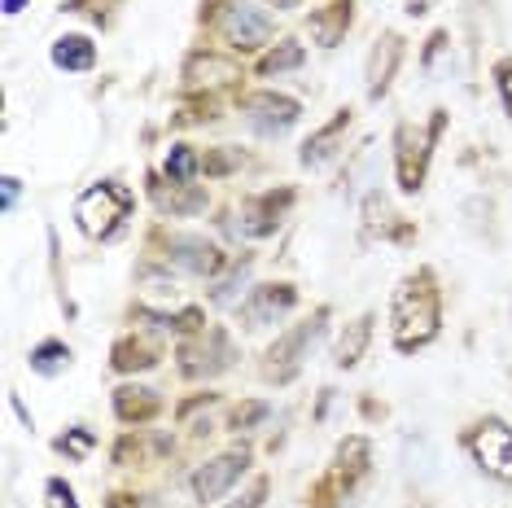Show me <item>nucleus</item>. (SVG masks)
I'll return each instance as SVG.
<instances>
[{
    "instance_id": "f257e3e1",
    "label": "nucleus",
    "mask_w": 512,
    "mask_h": 508,
    "mask_svg": "<svg viewBox=\"0 0 512 508\" xmlns=\"http://www.w3.org/2000/svg\"><path fill=\"white\" fill-rule=\"evenodd\" d=\"M390 329H394V346L399 351H421L438 338L442 329V290H438V276L434 268H416L407 272L394 290L390 303Z\"/></svg>"
},
{
    "instance_id": "f03ea898",
    "label": "nucleus",
    "mask_w": 512,
    "mask_h": 508,
    "mask_svg": "<svg viewBox=\"0 0 512 508\" xmlns=\"http://www.w3.org/2000/svg\"><path fill=\"white\" fill-rule=\"evenodd\" d=\"M442 132H447V110L442 106L429 110V119L421 127L399 123V132H394V176H399L403 193L425 189L429 163H434V145L442 141Z\"/></svg>"
},
{
    "instance_id": "7ed1b4c3",
    "label": "nucleus",
    "mask_w": 512,
    "mask_h": 508,
    "mask_svg": "<svg viewBox=\"0 0 512 508\" xmlns=\"http://www.w3.org/2000/svg\"><path fill=\"white\" fill-rule=\"evenodd\" d=\"M132 202L136 198H132L127 184L101 180V184H92V189H84L75 198V219H79V228H84L92 241H110L123 228V219L132 215Z\"/></svg>"
},
{
    "instance_id": "20e7f679",
    "label": "nucleus",
    "mask_w": 512,
    "mask_h": 508,
    "mask_svg": "<svg viewBox=\"0 0 512 508\" xmlns=\"http://www.w3.org/2000/svg\"><path fill=\"white\" fill-rule=\"evenodd\" d=\"M464 452L473 456V465L486 473V478L512 487V425L504 417H482L464 430Z\"/></svg>"
},
{
    "instance_id": "39448f33",
    "label": "nucleus",
    "mask_w": 512,
    "mask_h": 508,
    "mask_svg": "<svg viewBox=\"0 0 512 508\" xmlns=\"http://www.w3.org/2000/svg\"><path fill=\"white\" fill-rule=\"evenodd\" d=\"M324 320H329V307H320L311 320H302V325H294L289 333H281V338L267 346V355H263V377L276 381V386L294 381L298 368H302V360H307V351L324 338Z\"/></svg>"
},
{
    "instance_id": "423d86ee",
    "label": "nucleus",
    "mask_w": 512,
    "mask_h": 508,
    "mask_svg": "<svg viewBox=\"0 0 512 508\" xmlns=\"http://www.w3.org/2000/svg\"><path fill=\"white\" fill-rule=\"evenodd\" d=\"M176 360H180L184 377H215V373H224V368H232L237 346H232V338L224 329H202V333H193V338L180 346Z\"/></svg>"
},
{
    "instance_id": "0eeeda50",
    "label": "nucleus",
    "mask_w": 512,
    "mask_h": 508,
    "mask_svg": "<svg viewBox=\"0 0 512 508\" xmlns=\"http://www.w3.org/2000/svg\"><path fill=\"white\" fill-rule=\"evenodd\" d=\"M241 114L259 136H285L298 123L302 106L285 92H250V97H241Z\"/></svg>"
},
{
    "instance_id": "6e6552de",
    "label": "nucleus",
    "mask_w": 512,
    "mask_h": 508,
    "mask_svg": "<svg viewBox=\"0 0 512 508\" xmlns=\"http://www.w3.org/2000/svg\"><path fill=\"white\" fill-rule=\"evenodd\" d=\"M219 27H224V40L237 53H254V49H263V44L276 36V18L267 14L263 5H232Z\"/></svg>"
},
{
    "instance_id": "1a4fd4ad",
    "label": "nucleus",
    "mask_w": 512,
    "mask_h": 508,
    "mask_svg": "<svg viewBox=\"0 0 512 508\" xmlns=\"http://www.w3.org/2000/svg\"><path fill=\"white\" fill-rule=\"evenodd\" d=\"M246 469H250V452H246V447H241V452H224V456L206 460V465L193 473V500L197 504L224 500V495L232 491V482H237Z\"/></svg>"
},
{
    "instance_id": "9d476101",
    "label": "nucleus",
    "mask_w": 512,
    "mask_h": 508,
    "mask_svg": "<svg viewBox=\"0 0 512 508\" xmlns=\"http://www.w3.org/2000/svg\"><path fill=\"white\" fill-rule=\"evenodd\" d=\"M298 303V290L294 285H259V290H250V298L241 303V325L246 329H267V325H276L281 316H289Z\"/></svg>"
},
{
    "instance_id": "9b49d317",
    "label": "nucleus",
    "mask_w": 512,
    "mask_h": 508,
    "mask_svg": "<svg viewBox=\"0 0 512 508\" xmlns=\"http://www.w3.org/2000/svg\"><path fill=\"white\" fill-rule=\"evenodd\" d=\"M399 62H403V36L399 31H386V36H377L368 53V66H364V79H368V101H381L394 84V75H399Z\"/></svg>"
},
{
    "instance_id": "f8f14e48",
    "label": "nucleus",
    "mask_w": 512,
    "mask_h": 508,
    "mask_svg": "<svg viewBox=\"0 0 512 508\" xmlns=\"http://www.w3.org/2000/svg\"><path fill=\"white\" fill-rule=\"evenodd\" d=\"M289 202H294V189H281V193L267 189V193H259V198L241 202V224H237V233H246V237H272Z\"/></svg>"
},
{
    "instance_id": "ddd939ff",
    "label": "nucleus",
    "mask_w": 512,
    "mask_h": 508,
    "mask_svg": "<svg viewBox=\"0 0 512 508\" xmlns=\"http://www.w3.org/2000/svg\"><path fill=\"white\" fill-rule=\"evenodd\" d=\"M167 259L176 263L180 272H193V276H219V268H224L219 246H211L206 237H184V233L167 241Z\"/></svg>"
},
{
    "instance_id": "4468645a",
    "label": "nucleus",
    "mask_w": 512,
    "mask_h": 508,
    "mask_svg": "<svg viewBox=\"0 0 512 508\" xmlns=\"http://www.w3.org/2000/svg\"><path fill=\"white\" fill-rule=\"evenodd\" d=\"M368 465H372L368 438H364V434H351V438H342V443H337V456H333L329 478H333L342 491H355L359 482L368 478Z\"/></svg>"
},
{
    "instance_id": "2eb2a0df",
    "label": "nucleus",
    "mask_w": 512,
    "mask_h": 508,
    "mask_svg": "<svg viewBox=\"0 0 512 508\" xmlns=\"http://www.w3.org/2000/svg\"><path fill=\"white\" fill-rule=\"evenodd\" d=\"M351 123H355V114L351 110H337L329 123L320 127V132H311L307 136V145H302V154H298V163L302 167H324L329 158L342 149V136L351 132Z\"/></svg>"
},
{
    "instance_id": "dca6fc26",
    "label": "nucleus",
    "mask_w": 512,
    "mask_h": 508,
    "mask_svg": "<svg viewBox=\"0 0 512 508\" xmlns=\"http://www.w3.org/2000/svg\"><path fill=\"white\" fill-rule=\"evenodd\" d=\"M351 22H355V0H329V5L307 18V31L320 49H337L342 36L351 31Z\"/></svg>"
},
{
    "instance_id": "f3484780",
    "label": "nucleus",
    "mask_w": 512,
    "mask_h": 508,
    "mask_svg": "<svg viewBox=\"0 0 512 508\" xmlns=\"http://www.w3.org/2000/svg\"><path fill=\"white\" fill-rule=\"evenodd\" d=\"M364 228L372 237H381V241H412L416 237V228L407 224L403 215H394L390 202L381 198V193H368L364 198Z\"/></svg>"
},
{
    "instance_id": "a211bd4d",
    "label": "nucleus",
    "mask_w": 512,
    "mask_h": 508,
    "mask_svg": "<svg viewBox=\"0 0 512 508\" xmlns=\"http://www.w3.org/2000/svg\"><path fill=\"white\" fill-rule=\"evenodd\" d=\"M162 360V346L154 338H141V333H127V338L114 342V373H145V368H154Z\"/></svg>"
},
{
    "instance_id": "6ab92c4d",
    "label": "nucleus",
    "mask_w": 512,
    "mask_h": 508,
    "mask_svg": "<svg viewBox=\"0 0 512 508\" xmlns=\"http://www.w3.org/2000/svg\"><path fill=\"white\" fill-rule=\"evenodd\" d=\"M158 408H162L158 390H145V386H119V390H114V417H119L123 425L154 421Z\"/></svg>"
},
{
    "instance_id": "aec40b11",
    "label": "nucleus",
    "mask_w": 512,
    "mask_h": 508,
    "mask_svg": "<svg viewBox=\"0 0 512 508\" xmlns=\"http://www.w3.org/2000/svg\"><path fill=\"white\" fill-rule=\"evenodd\" d=\"M368 342H372V311L355 316L351 325L342 329V338H337V346H333V364H337V368H355L359 360H364Z\"/></svg>"
},
{
    "instance_id": "412c9836",
    "label": "nucleus",
    "mask_w": 512,
    "mask_h": 508,
    "mask_svg": "<svg viewBox=\"0 0 512 508\" xmlns=\"http://www.w3.org/2000/svg\"><path fill=\"white\" fill-rule=\"evenodd\" d=\"M184 79H189V88H202V84H232V79H241V71H237V62H228V57L197 53V57H189V66H184Z\"/></svg>"
},
{
    "instance_id": "4be33fe9",
    "label": "nucleus",
    "mask_w": 512,
    "mask_h": 508,
    "mask_svg": "<svg viewBox=\"0 0 512 508\" xmlns=\"http://www.w3.org/2000/svg\"><path fill=\"white\" fill-rule=\"evenodd\" d=\"M53 66H62V71H92L97 66V44L88 36H62L53 44Z\"/></svg>"
},
{
    "instance_id": "5701e85b",
    "label": "nucleus",
    "mask_w": 512,
    "mask_h": 508,
    "mask_svg": "<svg viewBox=\"0 0 512 508\" xmlns=\"http://www.w3.org/2000/svg\"><path fill=\"white\" fill-rule=\"evenodd\" d=\"M180 184H171V193H167V184H158L154 180V202H158V211H167V215H193V211H202L206 206V193H176Z\"/></svg>"
},
{
    "instance_id": "b1692460",
    "label": "nucleus",
    "mask_w": 512,
    "mask_h": 508,
    "mask_svg": "<svg viewBox=\"0 0 512 508\" xmlns=\"http://www.w3.org/2000/svg\"><path fill=\"white\" fill-rule=\"evenodd\" d=\"M307 62V53H302V44L294 40H281L272 53L259 57V75H285V71H298V66Z\"/></svg>"
},
{
    "instance_id": "393cba45",
    "label": "nucleus",
    "mask_w": 512,
    "mask_h": 508,
    "mask_svg": "<svg viewBox=\"0 0 512 508\" xmlns=\"http://www.w3.org/2000/svg\"><path fill=\"white\" fill-rule=\"evenodd\" d=\"M31 368L44 377H57L62 368H71V346L66 342H40L36 351H31Z\"/></svg>"
},
{
    "instance_id": "a878e982",
    "label": "nucleus",
    "mask_w": 512,
    "mask_h": 508,
    "mask_svg": "<svg viewBox=\"0 0 512 508\" xmlns=\"http://www.w3.org/2000/svg\"><path fill=\"white\" fill-rule=\"evenodd\" d=\"M197 167H202V158L193 154V145H171L167 149V163H162V171H167L171 184H189L197 176Z\"/></svg>"
},
{
    "instance_id": "bb28decb",
    "label": "nucleus",
    "mask_w": 512,
    "mask_h": 508,
    "mask_svg": "<svg viewBox=\"0 0 512 508\" xmlns=\"http://www.w3.org/2000/svg\"><path fill=\"white\" fill-rule=\"evenodd\" d=\"M246 272H250V259L232 263V276H228V281H219L215 290H211L215 303H232V298H237V285H246Z\"/></svg>"
},
{
    "instance_id": "cd10ccee",
    "label": "nucleus",
    "mask_w": 512,
    "mask_h": 508,
    "mask_svg": "<svg viewBox=\"0 0 512 508\" xmlns=\"http://www.w3.org/2000/svg\"><path fill=\"white\" fill-rule=\"evenodd\" d=\"M145 303H171V307H176L180 303L176 281L167 285V276H145Z\"/></svg>"
},
{
    "instance_id": "c85d7f7f",
    "label": "nucleus",
    "mask_w": 512,
    "mask_h": 508,
    "mask_svg": "<svg viewBox=\"0 0 512 508\" xmlns=\"http://www.w3.org/2000/svg\"><path fill=\"white\" fill-rule=\"evenodd\" d=\"M92 443H97V438H92L88 430H84V425H79V430H71V434H62V438H57V452H66V456H88L92 452Z\"/></svg>"
},
{
    "instance_id": "c756f323",
    "label": "nucleus",
    "mask_w": 512,
    "mask_h": 508,
    "mask_svg": "<svg viewBox=\"0 0 512 508\" xmlns=\"http://www.w3.org/2000/svg\"><path fill=\"white\" fill-rule=\"evenodd\" d=\"M272 417V408L267 403H241L237 412H232V430H254L259 421Z\"/></svg>"
},
{
    "instance_id": "7c9ffc66",
    "label": "nucleus",
    "mask_w": 512,
    "mask_h": 508,
    "mask_svg": "<svg viewBox=\"0 0 512 508\" xmlns=\"http://www.w3.org/2000/svg\"><path fill=\"white\" fill-rule=\"evenodd\" d=\"M337 495H346V491L337 487V482L329 478V473H324V478L316 482V487H311V508H337Z\"/></svg>"
},
{
    "instance_id": "2f4dec72",
    "label": "nucleus",
    "mask_w": 512,
    "mask_h": 508,
    "mask_svg": "<svg viewBox=\"0 0 512 508\" xmlns=\"http://www.w3.org/2000/svg\"><path fill=\"white\" fill-rule=\"evenodd\" d=\"M495 88H499V101H504V114L512 119V57L495 62Z\"/></svg>"
},
{
    "instance_id": "473e14b6",
    "label": "nucleus",
    "mask_w": 512,
    "mask_h": 508,
    "mask_svg": "<svg viewBox=\"0 0 512 508\" xmlns=\"http://www.w3.org/2000/svg\"><path fill=\"white\" fill-rule=\"evenodd\" d=\"M44 495H49V508H79L75 491H71V482H62V478H49Z\"/></svg>"
},
{
    "instance_id": "72a5a7b5",
    "label": "nucleus",
    "mask_w": 512,
    "mask_h": 508,
    "mask_svg": "<svg viewBox=\"0 0 512 508\" xmlns=\"http://www.w3.org/2000/svg\"><path fill=\"white\" fill-rule=\"evenodd\" d=\"M232 167H237V149H228V145H224V149H215V154L202 163L206 176H228Z\"/></svg>"
},
{
    "instance_id": "f704fd0d",
    "label": "nucleus",
    "mask_w": 512,
    "mask_h": 508,
    "mask_svg": "<svg viewBox=\"0 0 512 508\" xmlns=\"http://www.w3.org/2000/svg\"><path fill=\"white\" fill-rule=\"evenodd\" d=\"M267 491H272V478H254V487H250L246 495H241L237 504H228V508H263Z\"/></svg>"
},
{
    "instance_id": "c9c22d12",
    "label": "nucleus",
    "mask_w": 512,
    "mask_h": 508,
    "mask_svg": "<svg viewBox=\"0 0 512 508\" xmlns=\"http://www.w3.org/2000/svg\"><path fill=\"white\" fill-rule=\"evenodd\" d=\"M14 202H18V180L5 176V202H0V206H5V211H14Z\"/></svg>"
},
{
    "instance_id": "e433bc0d",
    "label": "nucleus",
    "mask_w": 512,
    "mask_h": 508,
    "mask_svg": "<svg viewBox=\"0 0 512 508\" xmlns=\"http://www.w3.org/2000/svg\"><path fill=\"white\" fill-rule=\"evenodd\" d=\"M429 9H434V0H407V14H412V18L429 14Z\"/></svg>"
},
{
    "instance_id": "4c0bfd02",
    "label": "nucleus",
    "mask_w": 512,
    "mask_h": 508,
    "mask_svg": "<svg viewBox=\"0 0 512 508\" xmlns=\"http://www.w3.org/2000/svg\"><path fill=\"white\" fill-rule=\"evenodd\" d=\"M110 508H141L136 495H110Z\"/></svg>"
},
{
    "instance_id": "58836bf2",
    "label": "nucleus",
    "mask_w": 512,
    "mask_h": 508,
    "mask_svg": "<svg viewBox=\"0 0 512 508\" xmlns=\"http://www.w3.org/2000/svg\"><path fill=\"white\" fill-rule=\"evenodd\" d=\"M22 5H27V0H5V14H22Z\"/></svg>"
},
{
    "instance_id": "ea45409f",
    "label": "nucleus",
    "mask_w": 512,
    "mask_h": 508,
    "mask_svg": "<svg viewBox=\"0 0 512 508\" xmlns=\"http://www.w3.org/2000/svg\"><path fill=\"white\" fill-rule=\"evenodd\" d=\"M276 5H285V9H289V5H298V0H276Z\"/></svg>"
}]
</instances>
